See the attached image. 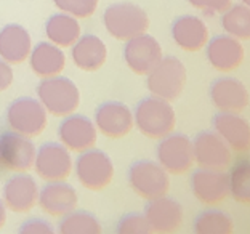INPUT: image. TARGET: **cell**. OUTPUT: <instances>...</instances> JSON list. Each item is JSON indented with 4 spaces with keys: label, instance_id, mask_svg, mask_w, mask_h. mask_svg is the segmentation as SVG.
Masks as SVG:
<instances>
[{
    "label": "cell",
    "instance_id": "ffe728a7",
    "mask_svg": "<svg viewBox=\"0 0 250 234\" xmlns=\"http://www.w3.org/2000/svg\"><path fill=\"white\" fill-rule=\"evenodd\" d=\"M206 47L208 63L220 72L234 71L244 61V47L241 41L228 34L213 37L207 42Z\"/></svg>",
    "mask_w": 250,
    "mask_h": 234
},
{
    "label": "cell",
    "instance_id": "6da1fadb",
    "mask_svg": "<svg viewBox=\"0 0 250 234\" xmlns=\"http://www.w3.org/2000/svg\"><path fill=\"white\" fill-rule=\"evenodd\" d=\"M133 121L136 128L147 138L161 140L173 132L177 116L170 101L159 96L143 98L135 107Z\"/></svg>",
    "mask_w": 250,
    "mask_h": 234
},
{
    "label": "cell",
    "instance_id": "83f0119b",
    "mask_svg": "<svg viewBox=\"0 0 250 234\" xmlns=\"http://www.w3.org/2000/svg\"><path fill=\"white\" fill-rule=\"evenodd\" d=\"M58 233L61 234H98L101 233V223L92 212L76 210L61 216L58 223Z\"/></svg>",
    "mask_w": 250,
    "mask_h": 234
},
{
    "label": "cell",
    "instance_id": "4316f807",
    "mask_svg": "<svg viewBox=\"0 0 250 234\" xmlns=\"http://www.w3.org/2000/svg\"><path fill=\"white\" fill-rule=\"evenodd\" d=\"M221 27L237 41H250V7L231 5L221 13Z\"/></svg>",
    "mask_w": 250,
    "mask_h": 234
},
{
    "label": "cell",
    "instance_id": "7a4b0ae2",
    "mask_svg": "<svg viewBox=\"0 0 250 234\" xmlns=\"http://www.w3.org/2000/svg\"><path fill=\"white\" fill-rule=\"evenodd\" d=\"M106 31L117 41H128L140 36L149 27L146 11L132 2H117L109 5L103 13Z\"/></svg>",
    "mask_w": 250,
    "mask_h": 234
},
{
    "label": "cell",
    "instance_id": "e575fe53",
    "mask_svg": "<svg viewBox=\"0 0 250 234\" xmlns=\"http://www.w3.org/2000/svg\"><path fill=\"white\" fill-rule=\"evenodd\" d=\"M11 82H13V69H11L10 63L0 58V92L7 90Z\"/></svg>",
    "mask_w": 250,
    "mask_h": 234
},
{
    "label": "cell",
    "instance_id": "836d02e7",
    "mask_svg": "<svg viewBox=\"0 0 250 234\" xmlns=\"http://www.w3.org/2000/svg\"><path fill=\"white\" fill-rule=\"evenodd\" d=\"M18 233H21V234H52V233H55V230L48 221H45L42 218H31L20 226Z\"/></svg>",
    "mask_w": 250,
    "mask_h": 234
},
{
    "label": "cell",
    "instance_id": "5bb4252c",
    "mask_svg": "<svg viewBox=\"0 0 250 234\" xmlns=\"http://www.w3.org/2000/svg\"><path fill=\"white\" fill-rule=\"evenodd\" d=\"M0 151H2L3 167L16 172H24L34 165L37 148L31 136L18 132H7L0 136Z\"/></svg>",
    "mask_w": 250,
    "mask_h": 234
},
{
    "label": "cell",
    "instance_id": "e0dca14e",
    "mask_svg": "<svg viewBox=\"0 0 250 234\" xmlns=\"http://www.w3.org/2000/svg\"><path fill=\"white\" fill-rule=\"evenodd\" d=\"M39 186L36 180L27 173H16L3 185L2 199L7 209L16 213L29 212L37 204Z\"/></svg>",
    "mask_w": 250,
    "mask_h": 234
},
{
    "label": "cell",
    "instance_id": "ba28073f",
    "mask_svg": "<svg viewBox=\"0 0 250 234\" xmlns=\"http://www.w3.org/2000/svg\"><path fill=\"white\" fill-rule=\"evenodd\" d=\"M72 159L69 149L62 143L48 141L37 148L34 169L45 181L66 180L72 172Z\"/></svg>",
    "mask_w": 250,
    "mask_h": 234
},
{
    "label": "cell",
    "instance_id": "f1b7e54d",
    "mask_svg": "<svg viewBox=\"0 0 250 234\" xmlns=\"http://www.w3.org/2000/svg\"><path fill=\"white\" fill-rule=\"evenodd\" d=\"M234 223L228 213L221 210H204L194 220V233L197 234H231Z\"/></svg>",
    "mask_w": 250,
    "mask_h": 234
},
{
    "label": "cell",
    "instance_id": "5b68a950",
    "mask_svg": "<svg viewBox=\"0 0 250 234\" xmlns=\"http://www.w3.org/2000/svg\"><path fill=\"white\" fill-rule=\"evenodd\" d=\"M76 176L83 188L90 191L104 190L114 176V165L104 151L88 148L79 154L74 164Z\"/></svg>",
    "mask_w": 250,
    "mask_h": 234
},
{
    "label": "cell",
    "instance_id": "603a6c76",
    "mask_svg": "<svg viewBox=\"0 0 250 234\" xmlns=\"http://www.w3.org/2000/svg\"><path fill=\"white\" fill-rule=\"evenodd\" d=\"M32 41L26 27L21 24H7L0 29V58L10 64H20L29 58Z\"/></svg>",
    "mask_w": 250,
    "mask_h": 234
},
{
    "label": "cell",
    "instance_id": "30bf717a",
    "mask_svg": "<svg viewBox=\"0 0 250 234\" xmlns=\"http://www.w3.org/2000/svg\"><path fill=\"white\" fill-rule=\"evenodd\" d=\"M124 60L135 74L147 76V72L162 60V47L157 39L143 32L127 41L124 47Z\"/></svg>",
    "mask_w": 250,
    "mask_h": 234
},
{
    "label": "cell",
    "instance_id": "3957f363",
    "mask_svg": "<svg viewBox=\"0 0 250 234\" xmlns=\"http://www.w3.org/2000/svg\"><path fill=\"white\" fill-rule=\"evenodd\" d=\"M37 98L47 112L64 117L77 109L81 93L71 79L58 74V76L42 79L37 85Z\"/></svg>",
    "mask_w": 250,
    "mask_h": 234
},
{
    "label": "cell",
    "instance_id": "d6a6232c",
    "mask_svg": "<svg viewBox=\"0 0 250 234\" xmlns=\"http://www.w3.org/2000/svg\"><path fill=\"white\" fill-rule=\"evenodd\" d=\"M188 2L208 16L221 15L231 7V0H188Z\"/></svg>",
    "mask_w": 250,
    "mask_h": 234
},
{
    "label": "cell",
    "instance_id": "7c38bea8",
    "mask_svg": "<svg viewBox=\"0 0 250 234\" xmlns=\"http://www.w3.org/2000/svg\"><path fill=\"white\" fill-rule=\"evenodd\" d=\"M95 125L107 138H122L133 128V112L121 101H104L95 111Z\"/></svg>",
    "mask_w": 250,
    "mask_h": 234
},
{
    "label": "cell",
    "instance_id": "1f68e13d",
    "mask_svg": "<svg viewBox=\"0 0 250 234\" xmlns=\"http://www.w3.org/2000/svg\"><path fill=\"white\" fill-rule=\"evenodd\" d=\"M119 234H149L152 233L146 216L140 213H128L119 220L116 226Z\"/></svg>",
    "mask_w": 250,
    "mask_h": 234
},
{
    "label": "cell",
    "instance_id": "7402d4cb",
    "mask_svg": "<svg viewBox=\"0 0 250 234\" xmlns=\"http://www.w3.org/2000/svg\"><path fill=\"white\" fill-rule=\"evenodd\" d=\"M172 39L181 50L197 51L208 42V27L197 16L183 15L173 21Z\"/></svg>",
    "mask_w": 250,
    "mask_h": 234
},
{
    "label": "cell",
    "instance_id": "4dcf8cb0",
    "mask_svg": "<svg viewBox=\"0 0 250 234\" xmlns=\"http://www.w3.org/2000/svg\"><path fill=\"white\" fill-rule=\"evenodd\" d=\"M58 10L74 16V18H87L93 15L100 0H53Z\"/></svg>",
    "mask_w": 250,
    "mask_h": 234
},
{
    "label": "cell",
    "instance_id": "44dd1931",
    "mask_svg": "<svg viewBox=\"0 0 250 234\" xmlns=\"http://www.w3.org/2000/svg\"><path fill=\"white\" fill-rule=\"evenodd\" d=\"M213 128L232 151L244 152L250 149V124L239 112L220 111L213 117Z\"/></svg>",
    "mask_w": 250,
    "mask_h": 234
},
{
    "label": "cell",
    "instance_id": "8d00e7d4",
    "mask_svg": "<svg viewBox=\"0 0 250 234\" xmlns=\"http://www.w3.org/2000/svg\"><path fill=\"white\" fill-rule=\"evenodd\" d=\"M241 2H242L244 5H247V7H250V0H241Z\"/></svg>",
    "mask_w": 250,
    "mask_h": 234
},
{
    "label": "cell",
    "instance_id": "d4e9b609",
    "mask_svg": "<svg viewBox=\"0 0 250 234\" xmlns=\"http://www.w3.org/2000/svg\"><path fill=\"white\" fill-rule=\"evenodd\" d=\"M66 64V56L62 50L52 42H41L31 50L29 66L39 77H53L61 74Z\"/></svg>",
    "mask_w": 250,
    "mask_h": 234
},
{
    "label": "cell",
    "instance_id": "d590c367",
    "mask_svg": "<svg viewBox=\"0 0 250 234\" xmlns=\"http://www.w3.org/2000/svg\"><path fill=\"white\" fill-rule=\"evenodd\" d=\"M5 221H7V205H5L3 199H0V230L3 228Z\"/></svg>",
    "mask_w": 250,
    "mask_h": 234
},
{
    "label": "cell",
    "instance_id": "9c48e42d",
    "mask_svg": "<svg viewBox=\"0 0 250 234\" xmlns=\"http://www.w3.org/2000/svg\"><path fill=\"white\" fill-rule=\"evenodd\" d=\"M157 162L167 170L168 173L181 175L188 172L194 164V151L192 141L186 135L168 133L161 138L156 149Z\"/></svg>",
    "mask_w": 250,
    "mask_h": 234
},
{
    "label": "cell",
    "instance_id": "cb8c5ba5",
    "mask_svg": "<svg viewBox=\"0 0 250 234\" xmlns=\"http://www.w3.org/2000/svg\"><path fill=\"white\" fill-rule=\"evenodd\" d=\"M72 61L82 71H96L104 64L107 58V48L98 36L85 34L72 43Z\"/></svg>",
    "mask_w": 250,
    "mask_h": 234
},
{
    "label": "cell",
    "instance_id": "f546056e",
    "mask_svg": "<svg viewBox=\"0 0 250 234\" xmlns=\"http://www.w3.org/2000/svg\"><path fill=\"white\" fill-rule=\"evenodd\" d=\"M229 194L239 204L250 205V162H241L231 170Z\"/></svg>",
    "mask_w": 250,
    "mask_h": 234
},
{
    "label": "cell",
    "instance_id": "ac0fdd59",
    "mask_svg": "<svg viewBox=\"0 0 250 234\" xmlns=\"http://www.w3.org/2000/svg\"><path fill=\"white\" fill-rule=\"evenodd\" d=\"M37 204L47 215L62 216L77 207V192L64 180L48 181L39 190Z\"/></svg>",
    "mask_w": 250,
    "mask_h": 234
},
{
    "label": "cell",
    "instance_id": "8fae6325",
    "mask_svg": "<svg viewBox=\"0 0 250 234\" xmlns=\"http://www.w3.org/2000/svg\"><path fill=\"white\" fill-rule=\"evenodd\" d=\"M194 161L206 169L225 170L232 161V149L217 132H201L192 140Z\"/></svg>",
    "mask_w": 250,
    "mask_h": 234
},
{
    "label": "cell",
    "instance_id": "2e32d148",
    "mask_svg": "<svg viewBox=\"0 0 250 234\" xmlns=\"http://www.w3.org/2000/svg\"><path fill=\"white\" fill-rule=\"evenodd\" d=\"M145 216L152 233H173L183 221V207L175 199L161 196L146 204Z\"/></svg>",
    "mask_w": 250,
    "mask_h": 234
},
{
    "label": "cell",
    "instance_id": "4fadbf2b",
    "mask_svg": "<svg viewBox=\"0 0 250 234\" xmlns=\"http://www.w3.org/2000/svg\"><path fill=\"white\" fill-rule=\"evenodd\" d=\"M191 191L199 202L215 205L229 194V175L217 169H197L191 175Z\"/></svg>",
    "mask_w": 250,
    "mask_h": 234
},
{
    "label": "cell",
    "instance_id": "9a60e30c",
    "mask_svg": "<svg viewBox=\"0 0 250 234\" xmlns=\"http://www.w3.org/2000/svg\"><path fill=\"white\" fill-rule=\"evenodd\" d=\"M58 138L69 151L82 152L93 148L96 141V127L87 116L67 114L58 125Z\"/></svg>",
    "mask_w": 250,
    "mask_h": 234
},
{
    "label": "cell",
    "instance_id": "484cf974",
    "mask_svg": "<svg viewBox=\"0 0 250 234\" xmlns=\"http://www.w3.org/2000/svg\"><path fill=\"white\" fill-rule=\"evenodd\" d=\"M45 34L48 41L58 47H72V43L81 37V24L77 18L64 13H55L45 22Z\"/></svg>",
    "mask_w": 250,
    "mask_h": 234
},
{
    "label": "cell",
    "instance_id": "d6986e66",
    "mask_svg": "<svg viewBox=\"0 0 250 234\" xmlns=\"http://www.w3.org/2000/svg\"><path fill=\"white\" fill-rule=\"evenodd\" d=\"M210 100L223 112H242L249 105V92L239 79L220 77L210 85Z\"/></svg>",
    "mask_w": 250,
    "mask_h": 234
},
{
    "label": "cell",
    "instance_id": "8992f818",
    "mask_svg": "<svg viewBox=\"0 0 250 234\" xmlns=\"http://www.w3.org/2000/svg\"><path fill=\"white\" fill-rule=\"evenodd\" d=\"M127 176L130 188L146 201L166 196L170 188L168 172L159 162L136 161L130 165Z\"/></svg>",
    "mask_w": 250,
    "mask_h": 234
},
{
    "label": "cell",
    "instance_id": "52a82bcc",
    "mask_svg": "<svg viewBox=\"0 0 250 234\" xmlns=\"http://www.w3.org/2000/svg\"><path fill=\"white\" fill-rule=\"evenodd\" d=\"M7 122L13 132L37 136L47 127V109L41 101L29 96L16 98L7 107Z\"/></svg>",
    "mask_w": 250,
    "mask_h": 234
},
{
    "label": "cell",
    "instance_id": "277c9868",
    "mask_svg": "<svg viewBox=\"0 0 250 234\" xmlns=\"http://www.w3.org/2000/svg\"><path fill=\"white\" fill-rule=\"evenodd\" d=\"M185 85L186 67L177 56H162V60L147 72V88L162 100H177L183 93Z\"/></svg>",
    "mask_w": 250,
    "mask_h": 234
},
{
    "label": "cell",
    "instance_id": "74e56055",
    "mask_svg": "<svg viewBox=\"0 0 250 234\" xmlns=\"http://www.w3.org/2000/svg\"><path fill=\"white\" fill-rule=\"evenodd\" d=\"M2 165H3L2 164V151H0V167H2Z\"/></svg>",
    "mask_w": 250,
    "mask_h": 234
}]
</instances>
